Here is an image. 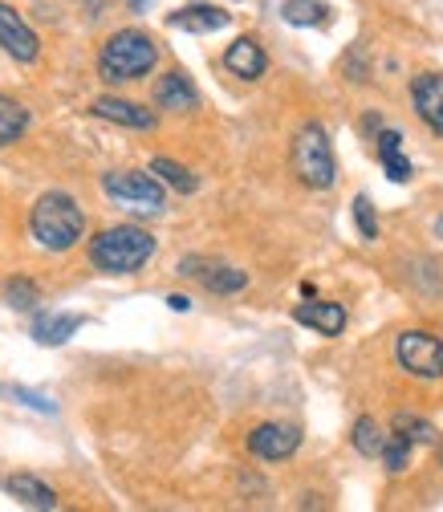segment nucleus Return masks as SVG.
<instances>
[{
	"label": "nucleus",
	"instance_id": "nucleus-1",
	"mask_svg": "<svg viewBox=\"0 0 443 512\" xmlns=\"http://www.w3.org/2000/svg\"><path fill=\"white\" fill-rule=\"evenodd\" d=\"M155 256V236L139 224H114L90 240V265L110 277H131Z\"/></svg>",
	"mask_w": 443,
	"mask_h": 512
},
{
	"label": "nucleus",
	"instance_id": "nucleus-2",
	"mask_svg": "<svg viewBox=\"0 0 443 512\" xmlns=\"http://www.w3.org/2000/svg\"><path fill=\"white\" fill-rule=\"evenodd\" d=\"M155 61H159V45L143 29H118L106 37V45L98 53V78L110 86L139 82L155 70Z\"/></svg>",
	"mask_w": 443,
	"mask_h": 512
},
{
	"label": "nucleus",
	"instance_id": "nucleus-3",
	"mask_svg": "<svg viewBox=\"0 0 443 512\" xmlns=\"http://www.w3.org/2000/svg\"><path fill=\"white\" fill-rule=\"evenodd\" d=\"M29 228H33V240L41 248L70 252L86 232V212L78 208L74 196H66V191H45L29 212Z\"/></svg>",
	"mask_w": 443,
	"mask_h": 512
},
{
	"label": "nucleus",
	"instance_id": "nucleus-4",
	"mask_svg": "<svg viewBox=\"0 0 443 512\" xmlns=\"http://www.w3.org/2000/svg\"><path fill=\"white\" fill-rule=\"evenodd\" d=\"M293 175L313 187V191H326L334 187L338 179V163H334V147H330V135H326V126L322 122H305L301 131L293 135Z\"/></svg>",
	"mask_w": 443,
	"mask_h": 512
},
{
	"label": "nucleus",
	"instance_id": "nucleus-5",
	"mask_svg": "<svg viewBox=\"0 0 443 512\" xmlns=\"http://www.w3.org/2000/svg\"><path fill=\"white\" fill-rule=\"evenodd\" d=\"M102 187L118 208L135 212V216H159L167 208L159 179L147 175V171H110V175H102Z\"/></svg>",
	"mask_w": 443,
	"mask_h": 512
},
{
	"label": "nucleus",
	"instance_id": "nucleus-6",
	"mask_svg": "<svg viewBox=\"0 0 443 512\" xmlns=\"http://www.w3.org/2000/svg\"><path fill=\"white\" fill-rule=\"evenodd\" d=\"M395 358L415 378H439L443 374V338L427 330H407L395 342Z\"/></svg>",
	"mask_w": 443,
	"mask_h": 512
},
{
	"label": "nucleus",
	"instance_id": "nucleus-7",
	"mask_svg": "<svg viewBox=\"0 0 443 512\" xmlns=\"http://www.w3.org/2000/svg\"><path fill=\"white\" fill-rule=\"evenodd\" d=\"M297 447H301V431L293 423H261V427H252V435H248V452L257 460H269V464L289 460Z\"/></svg>",
	"mask_w": 443,
	"mask_h": 512
},
{
	"label": "nucleus",
	"instance_id": "nucleus-8",
	"mask_svg": "<svg viewBox=\"0 0 443 512\" xmlns=\"http://www.w3.org/2000/svg\"><path fill=\"white\" fill-rule=\"evenodd\" d=\"M0 49H5L9 57H17L21 66H29V61L41 57L37 33L25 25V17H21L13 5H5V0H0Z\"/></svg>",
	"mask_w": 443,
	"mask_h": 512
},
{
	"label": "nucleus",
	"instance_id": "nucleus-9",
	"mask_svg": "<svg viewBox=\"0 0 443 512\" xmlns=\"http://www.w3.org/2000/svg\"><path fill=\"white\" fill-rule=\"evenodd\" d=\"M179 273L204 281L208 293H240L248 285V273L228 269V265H216V261H200V256H187V261L179 265Z\"/></svg>",
	"mask_w": 443,
	"mask_h": 512
},
{
	"label": "nucleus",
	"instance_id": "nucleus-10",
	"mask_svg": "<svg viewBox=\"0 0 443 512\" xmlns=\"http://www.w3.org/2000/svg\"><path fill=\"white\" fill-rule=\"evenodd\" d=\"M411 102L427 131L443 135V74H419L411 82Z\"/></svg>",
	"mask_w": 443,
	"mask_h": 512
},
{
	"label": "nucleus",
	"instance_id": "nucleus-11",
	"mask_svg": "<svg viewBox=\"0 0 443 512\" xmlns=\"http://www.w3.org/2000/svg\"><path fill=\"white\" fill-rule=\"evenodd\" d=\"M155 106L171 110V114H187V110L200 106V90H196V82L187 78L183 70H171V74H163L155 82Z\"/></svg>",
	"mask_w": 443,
	"mask_h": 512
},
{
	"label": "nucleus",
	"instance_id": "nucleus-12",
	"mask_svg": "<svg viewBox=\"0 0 443 512\" xmlns=\"http://www.w3.org/2000/svg\"><path fill=\"white\" fill-rule=\"evenodd\" d=\"M90 110L98 118H106V122L126 126V131H155V126H159V114L155 110H147L139 102H126V98H98Z\"/></svg>",
	"mask_w": 443,
	"mask_h": 512
},
{
	"label": "nucleus",
	"instance_id": "nucleus-13",
	"mask_svg": "<svg viewBox=\"0 0 443 512\" xmlns=\"http://www.w3.org/2000/svg\"><path fill=\"white\" fill-rule=\"evenodd\" d=\"M224 66H228L232 78L257 82V78H265V70H269V57H265V49L252 41V37H236V41L224 49Z\"/></svg>",
	"mask_w": 443,
	"mask_h": 512
},
{
	"label": "nucleus",
	"instance_id": "nucleus-14",
	"mask_svg": "<svg viewBox=\"0 0 443 512\" xmlns=\"http://www.w3.org/2000/svg\"><path fill=\"white\" fill-rule=\"evenodd\" d=\"M293 317H297L301 326L318 330L322 338H338L346 330V309L338 301H305V305L293 309Z\"/></svg>",
	"mask_w": 443,
	"mask_h": 512
},
{
	"label": "nucleus",
	"instance_id": "nucleus-15",
	"mask_svg": "<svg viewBox=\"0 0 443 512\" xmlns=\"http://www.w3.org/2000/svg\"><path fill=\"white\" fill-rule=\"evenodd\" d=\"M228 21H232V13L216 9V5H187V9H179V13L167 17L171 29L200 33V37H204V33H220V29H228Z\"/></svg>",
	"mask_w": 443,
	"mask_h": 512
},
{
	"label": "nucleus",
	"instance_id": "nucleus-16",
	"mask_svg": "<svg viewBox=\"0 0 443 512\" xmlns=\"http://www.w3.org/2000/svg\"><path fill=\"white\" fill-rule=\"evenodd\" d=\"M78 330H82V317L78 313H41L37 322H33V338L41 346H61V342H70Z\"/></svg>",
	"mask_w": 443,
	"mask_h": 512
},
{
	"label": "nucleus",
	"instance_id": "nucleus-17",
	"mask_svg": "<svg viewBox=\"0 0 443 512\" xmlns=\"http://www.w3.org/2000/svg\"><path fill=\"white\" fill-rule=\"evenodd\" d=\"M9 496L13 500H21L25 508H57V492L49 488V484H41L37 476H29V472H17V476H9Z\"/></svg>",
	"mask_w": 443,
	"mask_h": 512
},
{
	"label": "nucleus",
	"instance_id": "nucleus-18",
	"mask_svg": "<svg viewBox=\"0 0 443 512\" xmlns=\"http://www.w3.org/2000/svg\"><path fill=\"white\" fill-rule=\"evenodd\" d=\"M378 159H383V167H387V175L395 179V183H407L411 179V163H407V155H403V135L399 131H387L378 135Z\"/></svg>",
	"mask_w": 443,
	"mask_h": 512
},
{
	"label": "nucleus",
	"instance_id": "nucleus-19",
	"mask_svg": "<svg viewBox=\"0 0 443 512\" xmlns=\"http://www.w3.org/2000/svg\"><path fill=\"white\" fill-rule=\"evenodd\" d=\"M29 131V110L17 98H0V147L17 143Z\"/></svg>",
	"mask_w": 443,
	"mask_h": 512
},
{
	"label": "nucleus",
	"instance_id": "nucleus-20",
	"mask_svg": "<svg viewBox=\"0 0 443 512\" xmlns=\"http://www.w3.org/2000/svg\"><path fill=\"white\" fill-rule=\"evenodd\" d=\"M383 443H387V431L378 427L370 415H362L354 423V452L366 456V460H378V452H383Z\"/></svg>",
	"mask_w": 443,
	"mask_h": 512
},
{
	"label": "nucleus",
	"instance_id": "nucleus-21",
	"mask_svg": "<svg viewBox=\"0 0 443 512\" xmlns=\"http://www.w3.org/2000/svg\"><path fill=\"white\" fill-rule=\"evenodd\" d=\"M151 175H159L167 187H175V191H179V196H192V191L200 187V179H196L192 171H187L183 163H175V159H155V163H151Z\"/></svg>",
	"mask_w": 443,
	"mask_h": 512
},
{
	"label": "nucleus",
	"instance_id": "nucleus-22",
	"mask_svg": "<svg viewBox=\"0 0 443 512\" xmlns=\"http://www.w3.org/2000/svg\"><path fill=\"white\" fill-rule=\"evenodd\" d=\"M281 17L289 25H326L330 21V9L322 5V0H285Z\"/></svg>",
	"mask_w": 443,
	"mask_h": 512
},
{
	"label": "nucleus",
	"instance_id": "nucleus-23",
	"mask_svg": "<svg viewBox=\"0 0 443 512\" xmlns=\"http://www.w3.org/2000/svg\"><path fill=\"white\" fill-rule=\"evenodd\" d=\"M391 431L403 435V439H411V443H435V427L423 415H411V411H399L391 419Z\"/></svg>",
	"mask_w": 443,
	"mask_h": 512
},
{
	"label": "nucleus",
	"instance_id": "nucleus-24",
	"mask_svg": "<svg viewBox=\"0 0 443 512\" xmlns=\"http://www.w3.org/2000/svg\"><path fill=\"white\" fill-rule=\"evenodd\" d=\"M411 439H403V435H387V443H383V452H378V460H383L387 464V472H403L407 464H411Z\"/></svg>",
	"mask_w": 443,
	"mask_h": 512
},
{
	"label": "nucleus",
	"instance_id": "nucleus-25",
	"mask_svg": "<svg viewBox=\"0 0 443 512\" xmlns=\"http://www.w3.org/2000/svg\"><path fill=\"white\" fill-rule=\"evenodd\" d=\"M354 224H358L362 240H378V216H374L366 196H354Z\"/></svg>",
	"mask_w": 443,
	"mask_h": 512
},
{
	"label": "nucleus",
	"instance_id": "nucleus-26",
	"mask_svg": "<svg viewBox=\"0 0 443 512\" xmlns=\"http://www.w3.org/2000/svg\"><path fill=\"white\" fill-rule=\"evenodd\" d=\"M9 301H13V309H33V305H37V285L13 281V285H9Z\"/></svg>",
	"mask_w": 443,
	"mask_h": 512
},
{
	"label": "nucleus",
	"instance_id": "nucleus-27",
	"mask_svg": "<svg viewBox=\"0 0 443 512\" xmlns=\"http://www.w3.org/2000/svg\"><path fill=\"white\" fill-rule=\"evenodd\" d=\"M13 395H17V399H25V403H29V407H37V411H53V403H49V399H41V395H33V391H25V387H17Z\"/></svg>",
	"mask_w": 443,
	"mask_h": 512
},
{
	"label": "nucleus",
	"instance_id": "nucleus-28",
	"mask_svg": "<svg viewBox=\"0 0 443 512\" xmlns=\"http://www.w3.org/2000/svg\"><path fill=\"white\" fill-rule=\"evenodd\" d=\"M167 305H171L175 313H187V309H192V301H187V297H179V293H171V297H167Z\"/></svg>",
	"mask_w": 443,
	"mask_h": 512
}]
</instances>
